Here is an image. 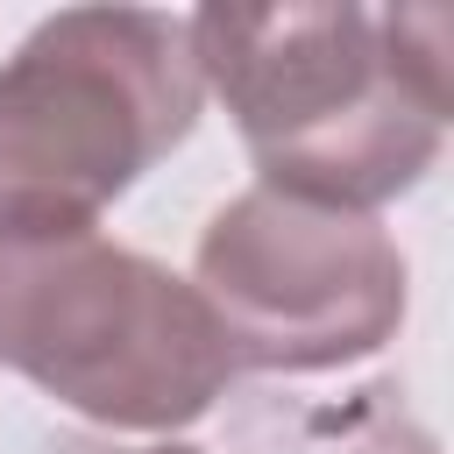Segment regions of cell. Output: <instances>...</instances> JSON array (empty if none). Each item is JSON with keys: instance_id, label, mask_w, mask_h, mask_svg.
I'll return each instance as SVG.
<instances>
[{"instance_id": "obj_6", "label": "cell", "mask_w": 454, "mask_h": 454, "mask_svg": "<svg viewBox=\"0 0 454 454\" xmlns=\"http://www.w3.org/2000/svg\"><path fill=\"white\" fill-rule=\"evenodd\" d=\"M135 454H206V447H177V440H170V447H135Z\"/></svg>"}, {"instance_id": "obj_5", "label": "cell", "mask_w": 454, "mask_h": 454, "mask_svg": "<svg viewBox=\"0 0 454 454\" xmlns=\"http://www.w3.org/2000/svg\"><path fill=\"white\" fill-rule=\"evenodd\" d=\"M270 454H440L433 433L397 404V383H362L340 404H270Z\"/></svg>"}, {"instance_id": "obj_4", "label": "cell", "mask_w": 454, "mask_h": 454, "mask_svg": "<svg viewBox=\"0 0 454 454\" xmlns=\"http://www.w3.org/2000/svg\"><path fill=\"white\" fill-rule=\"evenodd\" d=\"M192 270L234 369L262 376H319L376 355L411 298L404 248L376 213H340L270 184L234 192L199 227Z\"/></svg>"}, {"instance_id": "obj_2", "label": "cell", "mask_w": 454, "mask_h": 454, "mask_svg": "<svg viewBox=\"0 0 454 454\" xmlns=\"http://www.w3.org/2000/svg\"><path fill=\"white\" fill-rule=\"evenodd\" d=\"M0 369L114 433H177L234 383L206 298L99 227H0Z\"/></svg>"}, {"instance_id": "obj_1", "label": "cell", "mask_w": 454, "mask_h": 454, "mask_svg": "<svg viewBox=\"0 0 454 454\" xmlns=\"http://www.w3.org/2000/svg\"><path fill=\"white\" fill-rule=\"evenodd\" d=\"M192 57L270 192L369 213L440 163L454 121L447 7H199Z\"/></svg>"}, {"instance_id": "obj_3", "label": "cell", "mask_w": 454, "mask_h": 454, "mask_svg": "<svg viewBox=\"0 0 454 454\" xmlns=\"http://www.w3.org/2000/svg\"><path fill=\"white\" fill-rule=\"evenodd\" d=\"M192 14L57 7L0 64V227H92L199 121Z\"/></svg>"}]
</instances>
